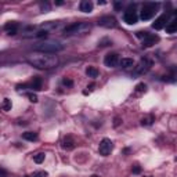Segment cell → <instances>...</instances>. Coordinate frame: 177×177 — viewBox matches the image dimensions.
<instances>
[{"label": "cell", "instance_id": "obj_1", "mask_svg": "<svg viewBox=\"0 0 177 177\" xmlns=\"http://www.w3.org/2000/svg\"><path fill=\"white\" fill-rule=\"evenodd\" d=\"M28 63L32 67L39 69H51L58 65V57L54 54H46V53H36L28 57Z\"/></svg>", "mask_w": 177, "mask_h": 177}, {"label": "cell", "instance_id": "obj_2", "mask_svg": "<svg viewBox=\"0 0 177 177\" xmlns=\"http://www.w3.org/2000/svg\"><path fill=\"white\" fill-rule=\"evenodd\" d=\"M64 44L60 40H43V42H37L33 46V49L39 53H46V54H55L64 50Z\"/></svg>", "mask_w": 177, "mask_h": 177}, {"label": "cell", "instance_id": "obj_3", "mask_svg": "<svg viewBox=\"0 0 177 177\" xmlns=\"http://www.w3.org/2000/svg\"><path fill=\"white\" fill-rule=\"evenodd\" d=\"M90 29H91V25L88 22H75L72 25L67 26L64 29V33L68 35V36H72V35H86Z\"/></svg>", "mask_w": 177, "mask_h": 177}, {"label": "cell", "instance_id": "obj_4", "mask_svg": "<svg viewBox=\"0 0 177 177\" xmlns=\"http://www.w3.org/2000/svg\"><path fill=\"white\" fill-rule=\"evenodd\" d=\"M161 7V3H145L141 8V13H140V18L143 21H148L151 19L152 17L155 15V13L158 11V8Z\"/></svg>", "mask_w": 177, "mask_h": 177}, {"label": "cell", "instance_id": "obj_5", "mask_svg": "<svg viewBox=\"0 0 177 177\" xmlns=\"http://www.w3.org/2000/svg\"><path fill=\"white\" fill-rule=\"evenodd\" d=\"M112 149H114V144H112V141L110 140V138H102V140L100 141V145H98L100 155L108 156V155L111 154Z\"/></svg>", "mask_w": 177, "mask_h": 177}, {"label": "cell", "instance_id": "obj_6", "mask_svg": "<svg viewBox=\"0 0 177 177\" xmlns=\"http://www.w3.org/2000/svg\"><path fill=\"white\" fill-rule=\"evenodd\" d=\"M152 67V61L148 60V58H141V61L138 63V65L136 67L134 73L136 75H143V73H147Z\"/></svg>", "mask_w": 177, "mask_h": 177}, {"label": "cell", "instance_id": "obj_7", "mask_svg": "<svg viewBox=\"0 0 177 177\" xmlns=\"http://www.w3.org/2000/svg\"><path fill=\"white\" fill-rule=\"evenodd\" d=\"M123 21L127 24V25H134V24L138 21V15L134 11V6H130V7L125 11V14H123Z\"/></svg>", "mask_w": 177, "mask_h": 177}, {"label": "cell", "instance_id": "obj_8", "mask_svg": "<svg viewBox=\"0 0 177 177\" xmlns=\"http://www.w3.org/2000/svg\"><path fill=\"white\" fill-rule=\"evenodd\" d=\"M119 63L120 61H119V54L118 53H108L104 57V64L108 68H115Z\"/></svg>", "mask_w": 177, "mask_h": 177}, {"label": "cell", "instance_id": "obj_9", "mask_svg": "<svg viewBox=\"0 0 177 177\" xmlns=\"http://www.w3.org/2000/svg\"><path fill=\"white\" fill-rule=\"evenodd\" d=\"M97 24H98L100 26H104V28H115V26L118 25L115 17H112V15H104V17H101Z\"/></svg>", "mask_w": 177, "mask_h": 177}, {"label": "cell", "instance_id": "obj_10", "mask_svg": "<svg viewBox=\"0 0 177 177\" xmlns=\"http://www.w3.org/2000/svg\"><path fill=\"white\" fill-rule=\"evenodd\" d=\"M167 21H169V15H167V14H162V15H159L158 18L155 19V22L152 24V28L156 29V31L166 28V22Z\"/></svg>", "mask_w": 177, "mask_h": 177}, {"label": "cell", "instance_id": "obj_11", "mask_svg": "<svg viewBox=\"0 0 177 177\" xmlns=\"http://www.w3.org/2000/svg\"><path fill=\"white\" fill-rule=\"evenodd\" d=\"M158 42H159L158 35H151L149 33V36H147L145 39L143 40V47H151V46H154V44H156Z\"/></svg>", "mask_w": 177, "mask_h": 177}, {"label": "cell", "instance_id": "obj_12", "mask_svg": "<svg viewBox=\"0 0 177 177\" xmlns=\"http://www.w3.org/2000/svg\"><path fill=\"white\" fill-rule=\"evenodd\" d=\"M4 31L7 32V35L10 36H14V35L18 33V24L15 22H8L4 25Z\"/></svg>", "mask_w": 177, "mask_h": 177}, {"label": "cell", "instance_id": "obj_13", "mask_svg": "<svg viewBox=\"0 0 177 177\" xmlns=\"http://www.w3.org/2000/svg\"><path fill=\"white\" fill-rule=\"evenodd\" d=\"M93 7L94 6L90 0H83V2H80V4H79V8H80V11H83V13H91Z\"/></svg>", "mask_w": 177, "mask_h": 177}, {"label": "cell", "instance_id": "obj_14", "mask_svg": "<svg viewBox=\"0 0 177 177\" xmlns=\"http://www.w3.org/2000/svg\"><path fill=\"white\" fill-rule=\"evenodd\" d=\"M63 148L69 151V149H73L75 148V141H73L72 137H65L63 140Z\"/></svg>", "mask_w": 177, "mask_h": 177}, {"label": "cell", "instance_id": "obj_15", "mask_svg": "<svg viewBox=\"0 0 177 177\" xmlns=\"http://www.w3.org/2000/svg\"><path fill=\"white\" fill-rule=\"evenodd\" d=\"M166 33H169V35L177 33V18L172 19V21L166 25Z\"/></svg>", "mask_w": 177, "mask_h": 177}, {"label": "cell", "instance_id": "obj_16", "mask_svg": "<svg viewBox=\"0 0 177 177\" xmlns=\"http://www.w3.org/2000/svg\"><path fill=\"white\" fill-rule=\"evenodd\" d=\"M22 138L26 141H36L37 140V133H33V132H25L22 134Z\"/></svg>", "mask_w": 177, "mask_h": 177}, {"label": "cell", "instance_id": "obj_17", "mask_svg": "<svg viewBox=\"0 0 177 177\" xmlns=\"http://www.w3.org/2000/svg\"><path fill=\"white\" fill-rule=\"evenodd\" d=\"M31 87L33 88V90H42V79H40L39 76H35L31 83Z\"/></svg>", "mask_w": 177, "mask_h": 177}, {"label": "cell", "instance_id": "obj_18", "mask_svg": "<svg viewBox=\"0 0 177 177\" xmlns=\"http://www.w3.org/2000/svg\"><path fill=\"white\" fill-rule=\"evenodd\" d=\"M120 67L125 68V69H127V68H132L134 65V61H133V58H122L120 60Z\"/></svg>", "mask_w": 177, "mask_h": 177}, {"label": "cell", "instance_id": "obj_19", "mask_svg": "<svg viewBox=\"0 0 177 177\" xmlns=\"http://www.w3.org/2000/svg\"><path fill=\"white\" fill-rule=\"evenodd\" d=\"M86 75L88 76V78L96 79L97 76H98V69H97V68H94V67H88L87 69H86Z\"/></svg>", "mask_w": 177, "mask_h": 177}, {"label": "cell", "instance_id": "obj_20", "mask_svg": "<svg viewBox=\"0 0 177 177\" xmlns=\"http://www.w3.org/2000/svg\"><path fill=\"white\" fill-rule=\"evenodd\" d=\"M11 108H13V104H11V100L10 98H4L2 102V110L3 111H11Z\"/></svg>", "mask_w": 177, "mask_h": 177}, {"label": "cell", "instance_id": "obj_21", "mask_svg": "<svg viewBox=\"0 0 177 177\" xmlns=\"http://www.w3.org/2000/svg\"><path fill=\"white\" fill-rule=\"evenodd\" d=\"M44 158H46V154L44 152H39V154L33 155V162L35 163H42V162H44Z\"/></svg>", "mask_w": 177, "mask_h": 177}, {"label": "cell", "instance_id": "obj_22", "mask_svg": "<svg viewBox=\"0 0 177 177\" xmlns=\"http://www.w3.org/2000/svg\"><path fill=\"white\" fill-rule=\"evenodd\" d=\"M47 35H49V31H46V29H40V31H37V32H35L32 36L33 37H37V39H40V37H46Z\"/></svg>", "mask_w": 177, "mask_h": 177}, {"label": "cell", "instance_id": "obj_23", "mask_svg": "<svg viewBox=\"0 0 177 177\" xmlns=\"http://www.w3.org/2000/svg\"><path fill=\"white\" fill-rule=\"evenodd\" d=\"M152 122H154V116H147V118H143L141 119V125L143 126H151L152 125Z\"/></svg>", "mask_w": 177, "mask_h": 177}, {"label": "cell", "instance_id": "obj_24", "mask_svg": "<svg viewBox=\"0 0 177 177\" xmlns=\"http://www.w3.org/2000/svg\"><path fill=\"white\" fill-rule=\"evenodd\" d=\"M40 11L42 13H47V11H50V4L47 2L44 3H40Z\"/></svg>", "mask_w": 177, "mask_h": 177}, {"label": "cell", "instance_id": "obj_25", "mask_svg": "<svg viewBox=\"0 0 177 177\" xmlns=\"http://www.w3.org/2000/svg\"><path fill=\"white\" fill-rule=\"evenodd\" d=\"M63 84L64 86H67V87H72L73 86V80L72 79H69V78H64L63 79Z\"/></svg>", "mask_w": 177, "mask_h": 177}, {"label": "cell", "instance_id": "obj_26", "mask_svg": "<svg viewBox=\"0 0 177 177\" xmlns=\"http://www.w3.org/2000/svg\"><path fill=\"white\" fill-rule=\"evenodd\" d=\"M136 36L137 37H140V39H145L147 36H149V33L148 32H143V31H138V32H136Z\"/></svg>", "mask_w": 177, "mask_h": 177}, {"label": "cell", "instance_id": "obj_27", "mask_svg": "<svg viewBox=\"0 0 177 177\" xmlns=\"http://www.w3.org/2000/svg\"><path fill=\"white\" fill-rule=\"evenodd\" d=\"M26 97L29 98V101H31V102H37V101H39V100H37V96H36V94H33V93H28V94H26Z\"/></svg>", "mask_w": 177, "mask_h": 177}, {"label": "cell", "instance_id": "obj_28", "mask_svg": "<svg viewBox=\"0 0 177 177\" xmlns=\"http://www.w3.org/2000/svg\"><path fill=\"white\" fill-rule=\"evenodd\" d=\"M136 90L137 91H145L147 90V84L145 83H138L137 86H136Z\"/></svg>", "mask_w": 177, "mask_h": 177}, {"label": "cell", "instance_id": "obj_29", "mask_svg": "<svg viewBox=\"0 0 177 177\" xmlns=\"http://www.w3.org/2000/svg\"><path fill=\"white\" fill-rule=\"evenodd\" d=\"M47 176H49L47 172H36V173H33L32 177H47Z\"/></svg>", "mask_w": 177, "mask_h": 177}, {"label": "cell", "instance_id": "obj_30", "mask_svg": "<svg viewBox=\"0 0 177 177\" xmlns=\"http://www.w3.org/2000/svg\"><path fill=\"white\" fill-rule=\"evenodd\" d=\"M120 123H122V119L116 116V118H115V119H114V126H115V127H118V126H119Z\"/></svg>", "mask_w": 177, "mask_h": 177}, {"label": "cell", "instance_id": "obj_31", "mask_svg": "<svg viewBox=\"0 0 177 177\" xmlns=\"http://www.w3.org/2000/svg\"><path fill=\"white\" fill-rule=\"evenodd\" d=\"M114 6H115V10H116V11H119L120 8H122V3H119V2L114 3Z\"/></svg>", "mask_w": 177, "mask_h": 177}, {"label": "cell", "instance_id": "obj_32", "mask_svg": "<svg viewBox=\"0 0 177 177\" xmlns=\"http://www.w3.org/2000/svg\"><path fill=\"white\" fill-rule=\"evenodd\" d=\"M140 172H141V167L140 166H134V167H133V173H134V175H138Z\"/></svg>", "mask_w": 177, "mask_h": 177}, {"label": "cell", "instance_id": "obj_33", "mask_svg": "<svg viewBox=\"0 0 177 177\" xmlns=\"http://www.w3.org/2000/svg\"><path fill=\"white\" fill-rule=\"evenodd\" d=\"M0 172H2V177H7V172H6V170L3 169V167L0 169Z\"/></svg>", "mask_w": 177, "mask_h": 177}, {"label": "cell", "instance_id": "obj_34", "mask_svg": "<svg viewBox=\"0 0 177 177\" xmlns=\"http://www.w3.org/2000/svg\"><path fill=\"white\" fill-rule=\"evenodd\" d=\"M64 4V2H61V0H57L55 2V6H63Z\"/></svg>", "mask_w": 177, "mask_h": 177}, {"label": "cell", "instance_id": "obj_35", "mask_svg": "<svg viewBox=\"0 0 177 177\" xmlns=\"http://www.w3.org/2000/svg\"><path fill=\"white\" fill-rule=\"evenodd\" d=\"M105 3H107V2H102V0H101V2H100V0H98V6H100V4L102 6V4H105Z\"/></svg>", "mask_w": 177, "mask_h": 177}, {"label": "cell", "instance_id": "obj_36", "mask_svg": "<svg viewBox=\"0 0 177 177\" xmlns=\"http://www.w3.org/2000/svg\"><path fill=\"white\" fill-rule=\"evenodd\" d=\"M91 177H100V176H97V175H93V176H91Z\"/></svg>", "mask_w": 177, "mask_h": 177}, {"label": "cell", "instance_id": "obj_37", "mask_svg": "<svg viewBox=\"0 0 177 177\" xmlns=\"http://www.w3.org/2000/svg\"><path fill=\"white\" fill-rule=\"evenodd\" d=\"M147 177H148V176H147Z\"/></svg>", "mask_w": 177, "mask_h": 177}]
</instances>
